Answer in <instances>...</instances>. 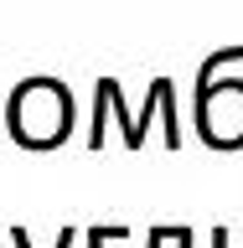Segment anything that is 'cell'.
I'll list each match as a JSON object with an SVG mask.
<instances>
[{"mask_svg":"<svg viewBox=\"0 0 243 248\" xmlns=\"http://www.w3.org/2000/svg\"><path fill=\"white\" fill-rule=\"evenodd\" d=\"M161 243H176V228H150V243L145 248H161Z\"/></svg>","mask_w":243,"mask_h":248,"instance_id":"5","label":"cell"},{"mask_svg":"<svg viewBox=\"0 0 243 248\" xmlns=\"http://www.w3.org/2000/svg\"><path fill=\"white\" fill-rule=\"evenodd\" d=\"M212 248H233L228 243V228H212Z\"/></svg>","mask_w":243,"mask_h":248,"instance_id":"6","label":"cell"},{"mask_svg":"<svg viewBox=\"0 0 243 248\" xmlns=\"http://www.w3.org/2000/svg\"><path fill=\"white\" fill-rule=\"evenodd\" d=\"M228 62H243V46H223V52H212V57L197 67V93L202 88H212V73L217 67H228Z\"/></svg>","mask_w":243,"mask_h":248,"instance_id":"4","label":"cell"},{"mask_svg":"<svg viewBox=\"0 0 243 248\" xmlns=\"http://www.w3.org/2000/svg\"><path fill=\"white\" fill-rule=\"evenodd\" d=\"M166 98H176V93H171V78H155V83H150V104H145V114H140V119H130V129H124V145H130V150H140V140H145V119H150Z\"/></svg>","mask_w":243,"mask_h":248,"instance_id":"3","label":"cell"},{"mask_svg":"<svg viewBox=\"0 0 243 248\" xmlns=\"http://www.w3.org/2000/svg\"><path fill=\"white\" fill-rule=\"evenodd\" d=\"M197 129L212 150L243 145V78H223L197 93Z\"/></svg>","mask_w":243,"mask_h":248,"instance_id":"2","label":"cell"},{"mask_svg":"<svg viewBox=\"0 0 243 248\" xmlns=\"http://www.w3.org/2000/svg\"><path fill=\"white\" fill-rule=\"evenodd\" d=\"M67 119H73V104H67V88L52 83V78H31L21 83L11 98V135L31 150H47L67 135Z\"/></svg>","mask_w":243,"mask_h":248,"instance_id":"1","label":"cell"}]
</instances>
